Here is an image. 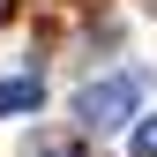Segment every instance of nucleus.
<instances>
[{"instance_id":"4","label":"nucleus","mask_w":157,"mask_h":157,"mask_svg":"<svg viewBox=\"0 0 157 157\" xmlns=\"http://www.w3.org/2000/svg\"><path fill=\"white\" fill-rule=\"evenodd\" d=\"M37 157H82L75 142H37Z\"/></svg>"},{"instance_id":"1","label":"nucleus","mask_w":157,"mask_h":157,"mask_svg":"<svg viewBox=\"0 0 157 157\" xmlns=\"http://www.w3.org/2000/svg\"><path fill=\"white\" fill-rule=\"evenodd\" d=\"M142 105V75H105V82H90L75 97V112H82V127H127V112Z\"/></svg>"},{"instance_id":"2","label":"nucleus","mask_w":157,"mask_h":157,"mask_svg":"<svg viewBox=\"0 0 157 157\" xmlns=\"http://www.w3.org/2000/svg\"><path fill=\"white\" fill-rule=\"evenodd\" d=\"M37 105H45V82H37V75H8V82H0V120L37 112Z\"/></svg>"},{"instance_id":"3","label":"nucleus","mask_w":157,"mask_h":157,"mask_svg":"<svg viewBox=\"0 0 157 157\" xmlns=\"http://www.w3.org/2000/svg\"><path fill=\"white\" fill-rule=\"evenodd\" d=\"M135 157H157V120H142V127H135Z\"/></svg>"}]
</instances>
